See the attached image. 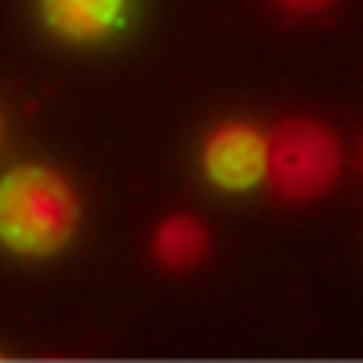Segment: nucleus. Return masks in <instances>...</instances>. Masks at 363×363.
Here are the masks:
<instances>
[{"mask_svg":"<svg viewBox=\"0 0 363 363\" xmlns=\"http://www.w3.org/2000/svg\"><path fill=\"white\" fill-rule=\"evenodd\" d=\"M80 229L73 182L48 164H18L0 174V247L18 258H51Z\"/></svg>","mask_w":363,"mask_h":363,"instance_id":"1","label":"nucleus"},{"mask_svg":"<svg viewBox=\"0 0 363 363\" xmlns=\"http://www.w3.org/2000/svg\"><path fill=\"white\" fill-rule=\"evenodd\" d=\"M338 171H342V142L320 120L291 116L269 131L265 182L277 196L291 203H309L335 186Z\"/></svg>","mask_w":363,"mask_h":363,"instance_id":"2","label":"nucleus"},{"mask_svg":"<svg viewBox=\"0 0 363 363\" xmlns=\"http://www.w3.org/2000/svg\"><path fill=\"white\" fill-rule=\"evenodd\" d=\"M269 135L251 120H222L200 145L203 178L222 193H251L265 182Z\"/></svg>","mask_w":363,"mask_h":363,"instance_id":"3","label":"nucleus"},{"mask_svg":"<svg viewBox=\"0 0 363 363\" xmlns=\"http://www.w3.org/2000/svg\"><path fill=\"white\" fill-rule=\"evenodd\" d=\"M44 26L66 44H99L128 15V0H37Z\"/></svg>","mask_w":363,"mask_h":363,"instance_id":"4","label":"nucleus"},{"mask_svg":"<svg viewBox=\"0 0 363 363\" xmlns=\"http://www.w3.org/2000/svg\"><path fill=\"white\" fill-rule=\"evenodd\" d=\"M207 244H211L207 225L196 215L178 211V215L160 218V225L153 233V258L171 272H186L207 258Z\"/></svg>","mask_w":363,"mask_h":363,"instance_id":"5","label":"nucleus"},{"mask_svg":"<svg viewBox=\"0 0 363 363\" xmlns=\"http://www.w3.org/2000/svg\"><path fill=\"white\" fill-rule=\"evenodd\" d=\"M280 8H287V11H294V15H320V11H327L335 0H277Z\"/></svg>","mask_w":363,"mask_h":363,"instance_id":"6","label":"nucleus"},{"mask_svg":"<svg viewBox=\"0 0 363 363\" xmlns=\"http://www.w3.org/2000/svg\"><path fill=\"white\" fill-rule=\"evenodd\" d=\"M0 142H4V116H0Z\"/></svg>","mask_w":363,"mask_h":363,"instance_id":"7","label":"nucleus"}]
</instances>
